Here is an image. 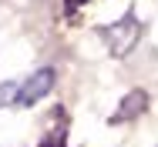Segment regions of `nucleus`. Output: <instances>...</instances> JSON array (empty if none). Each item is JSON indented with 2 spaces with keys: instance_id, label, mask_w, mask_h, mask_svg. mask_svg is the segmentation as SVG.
Returning a JSON list of instances; mask_svg holds the SVG:
<instances>
[{
  "instance_id": "1",
  "label": "nucleus",
  "mask_w": 158,
  "mask_h": 147,
  "mask_svg": "<svg viewBox=\"0 0 158 147\" xmlns=\"http://www.w3.org/2000/svg\"><path fill=\"white\" fill-rule=\"evenodd\" d=\"M101 37L108 40V47H111V54H118V57H125L128 50L138 44V37H141V24L135 20V14H125L118 24H111V27L101 30Z\"/></svg>"
},
{
  "instance_id": "2",
  "label": "nucleus",
  "mask_w": 158,
  "mask_h": 147,
  "mask_svg": "<svg viewBox=\"0 0 158 147\" xmlns=\"http://www.w3.org/2000/svg\"><path fill=\"white\" fill-rule=\"evenodd\" d=\"M51 87H54V70L51 67H44V70H37V74H31L24 84H20V90H17V107H34L40 97H47L51 94Z\"/></svg>"
},
{
  "instance_id": "3",
  "label": "nucleus",
  "mask_w": 158,
  "mask_h": 147,
  "mask_svg": "<svg viewBox=\"0 0 158 147\" xmlns=\"http://www.w3.org/2000/svg\"><path fill=\"white\" fill-rule=\"evenodd\" d=\"M145 100H148V97H145L141 90L128 94V97H125V107H121V110H118V114H114L111 120H128V117H135L138 110H145Z\"/></svg>"
},
{
  "instance_id": "4",
  "label": "nucleus",
  "mask_w": 158,
  "mask_h": 147,
  "mask_svg": "<svg viewBox=\"0 0 158 147\" xmlns=\"http://www.w3.org/2000/svg\"><path fill=\"white\" fill-rule=\"evenodd\" d=\"M17 84H10V80H7V84H0V107H3V104H10V100H17Z\"/></svg>"
}]
</instances>
